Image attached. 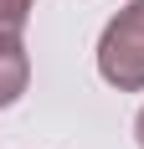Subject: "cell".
I'll use <instances>...</instances> for the list:
<instances>
[{"instance_id": "cell-3", "label": "cell", "mask_w": 144, "mask_h": 149, "mask_svg": "<svg viewBox=\"0 0 144 149\" xmlns=\"http://www.w3.org/2000/svg\"><path fill=\"white\" fill-rule=\"evenodd\" d=\"M36 0H0V36H21Z\"/></svg>"}, {"instance_id": "cell-1", "label": "cell", "mask_w": 144, "mask_h": 149, "mask_svg": "<svg viewBox=\"0 0 144 149\" xmlns=\"http://www.w3.org/2000/svg\"><path fill=\"white\" fill-rule=\"evenodd\" d=\"M98 72L118 93H144V0L124 5L103 26V36H98Z\"/></svg>"}, {"instance_id": "cell-4", "label": "cell", "mask_w": 144, "mask_h": 149, "mask_svg": "<svg viewBox=\"0 0 144 149\" xmlns=\"http://www.w3.org/2000/svg\"><path fill=\"white\" fill-rule=\"evenodd\" d=\"M134 139H139V149H144V108H139V118H134Z\"/></svg>"}, {"instance_id": "cell-2", "label": "cell", "mask_w": 144, "mask_h": 149, "mask_svg": "<svg viewBox=\"0 0 144 149\" xmlns=\"http://www.w3.org/2000/svg\"><path fill=\"white\" fill-rule=\"evenodd\" d=\"M31 82V62H26V46L21 36H0V108H10Z\"/></svg>"}]
</instances>
